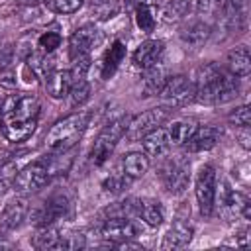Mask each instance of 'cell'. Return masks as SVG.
<instances>
[{"instance_id": "1", "label": "cell", "mask_w": 251, "mask_h": 251, "mask_svg": "<svg viewBox=\"0 0 251 251\" xmlns=\"http://www.w3.org/2000/svg\"><path fill=\"white\" fill-rule=\"evenodd\" d=\"M194 84V100L200 104L216 106L226 104L239 96V82L229 71L222 69L216 63H206L196 71Z\"/></svg>"}, {"instance_id": "2", "label": "cell", "mask_w": 251, "mask_h": 251, "mask_svg": "<svg viewBox=\"0 0 251 251\" xmlns=\"http://www.w3.org/2000/svg\"><path fill=\"white\" fill-rule=\"evenodd\" d=\"M88 126V114L78 112L71 114L51 126V129L45 135V145L51 153H65L71 147L76 145V141L82 137L84 129Z\"/></svg>"}, {"instance_id": "3", "label": "cell", "mask_w": 251, "mask_h": 251, "mask_svg": "<svg viewBox=\"0 0 251 251\" xmlns=\"http://www.w3.org/2000/svg\"><path fill=\"white\" fill-rule=\"evenodd\" d=\"M127 122H129L127 118H118V120H114V122H110L108 126L102 127V131L98 133V137H96V141L90 149V163L94 167H100L110 159L118 141L126 135Z\"/></svg>"}, {"instance_id": "4", "label": "cell", "mask_w": 251, "mask_h": 251, "mask_svg": "<svg viewBox=\"0 0 251 251\" xmlns=\"http://www.w3.org/2000/svg\"><path fill=\"white\" fill-rule=\"evenodd\" d=\"M2 124L37 122L39 104L31 94H12L2 106Z\"/></svg>"}, {"instance_id": "5", "label": "cell", "mask_w": 251, "mask_h": 251, "mask_svg": "<svg viewBox=\"0 0 251 251\" xmlns=\"http://www.w3.org/2000/svg\"><path fill=\"white\" fill-rule=\"evenodd\" d=\"M188 169H190L188 159H184L180 155H173L171 159L165 161V165L161 167L159 178L169 194L178 196L188 188V180H190Z\"/></svg>"}, {"instance_id": "6", "label": "cell", "mask_w": 251, "mask_h": 251, "mask_svg": "<svg viewBox=\"0 0 251 251\" xmlns=\"http://www.w3.org/2000/svg\"><path fill=\"white\" fill-rule=\"evenodd\" d=\"M216 169L212 165H204L200 167L196 180H194V194L198 200V208L202 216H212L214 212V204H216Z\"/></svg>"}, {"instance_id": "7", "label": "cell", "mask_w": 251, "mask_h": 251, "mask_svg": "<svg viewBox=\"0 0 251 251\" xmlns=\"http://www.w3.org/2000/svg\"><path fill=\"white\" fill-rule=\"evenodd\" d=\"M159 96H161V100H163L165 106H169V108H180V106H186V104H190L194 100V84L184 75L169 76L167 82L163 84Z\"/></svg>"}, {"instance_id": "8", "label": "cell", "mask_w": 251, "mask_h": 251, "mask_svg": "<svg viewBox=\"0 0 251 251\" xmlns=\"http://www.w3.org/2000/svg\"><path fill=\"white\" fill-rule=\"evenodd\" d=\"M49 180V167L43 161H33L29 165H25L14 178L12 186L16 192L20 194H27V192H35L41 186H45Z\"/></svg>"}, {"instance_id": "9", "label": "cell", "mask_w": 251, "mask_h": 251, "mask_svg": "<svg viewBox=\"0 0 251 251\" xmlns=\"http://www.w3.org/2000/svg\"><path fill=\"white\" fill-rule=\"evenodd\" d=\"M167 110L165 108H151L147 112H141L139 116L131 118L127 122V129H126V137L131 141L141 139L145 133H149L151 129L159 127L165 120H167Z\"/></svg>"}, {"instance_id": "10", "label": "cell", "mask_w": 251, "mask_h": 251, "mask_svg": "<svg viewBox=\"0 0 251 251\" xmlns=\"http://www.w3.org/2000/svg\"><path fill=\"white\" fill-rule=\"evenodd\" d=\"M100 235L110 239V243L114 241H126V239H133L141 233V227L131 220V218H106L104 224L100 226Z\"/></svg>"}, {"instance_id": "11", "label": "cell", "mask_w": 251, "mask_h": 251, "mask_svg": "<svg viewBox=\"0 0 251 251\" xmlns=\"http://www.w3.org/2000/svg\"><path fill=\"white\" fill-rule=\"evenodd\" d=\"M220 208L231 216H241L245 220L251 218L249 198L237 190H233L226 180L220 182Z\"/></svg>"}, {"instance_id": "12", "label": "cell", "mask_w": 251, "mask_h": 251, "mask_svg": "<svg viewBox=\"0 0 251 251\" xmlns=\"http://www.w3.org/2000/svg\"><path fill=\"white\" fill-rule=\"evenodd\" d=\"M100 41V33L94 25H82L78 29L73 31V35L69 37V55L73 57H80V55H90L92 47Z\"/></svg>"}, {"instance_id": "13", "label": "cell", "mask_w": 251, "mask_h": 251, "mask_svg": "<svg viewBox=\"0 0 251 251\" xmlns=\"http://www.w3.org/2000/svg\"><path fill=\"white\" fill-rule=\"evenodd\" d=\"M69 208H71V204H69V198L65 194H53V196H49L45 200L43 208L37 214L39 226H51V224L63 220L69 214Z\"/></svg>"}, {"instance_id": "14", "label": "cell", "mask_w": 251, "mask_h": 251, "mask_svg": "<svg viewBox=\"0 0 251 251\" xmlns=\"http://www.w3.org/2000/svg\"><path fill=\"white\" fill-rule=\"evenodd\" d=\"M222 22L231 31H241L247 24V0H224Z\"/></svg>"}, {"instance_id": "15", "label": "cell", "mask_w": 251, "mask_h": 251, "mask_svg": "<svg viewBox=\"0 0 251 251\" xmlns=\"http://www.w3.org/2000/svg\"><path fill=\"white\" fill-rule=\"evenodd\" d=\"M192 233H194V229H192V226L186 220H176V222H173V226L163 235L161 249H165V251H169V249H182V247H186L190 243Z\"/></svg>"}, {"instance_id": "16", "label": "cell", "mask_w": 251, "mask_h": 251, "mask_svg": "<svg viewBox=\"0 0 251 251\" xmlns=\"http://www.w3.org/2000/svg\"><path fill=\"white\" fill-rule=\"evenodd\" d=\"M180 39L184 45L188 47H200L208 41V37L212 35V25L206 20H190L188 24H184L178 31Z\"/></svg>"}, {"instance_id": "17", "label": "cell", "mask_w": 251, "mask_h": 251, "mask_svg": "<svg viewBox=\"0 0 251 251\" xmlns=\"http://www.w3.org/2000/svg\"><path fill=\"white\" fill-rule=\"evenodd\" d=\"M73 84V71L69 69H51L45 75V90L51 98H65Z\"/></svg>"}, {"instance_id": "18", "label": "cell", "mask_w": 251, "mask_h": 251, "mask_svg": "<svg viewBox=\"0 0 251 251\" xmlns=\"http://www.w3.org/2000/svg\"><path fill=\"white\" fill-rule=\"evenodd\" d=\"M165 51V43L161 39H147L143 43H139V47L133 53V65L137 69H147L155 63H159L161 55Z\"/></svg>"}, {"instance_id": "19", "label": "cell", "mask_w": 251, "mask_h": 251, "mask_svg": "<svg viewBox=\"0 0 251 251\" xmlns=\"http://www.w3.org/2000/svg\"><path fill=\"white\" fill-rule=\"evenodd\" d=\"M218 139H220V129L216 126H198L184 147L188 153H200L212 149L218 143Z\"/></svg>"}, {"instance_id": "20", "label": "cell", "mask_w": 251, "mask_h": 251, "mask_svg": "<svg viewBox=\"0 0 251 251\" xmlns=\"http://www.w3.org/2000/svg\"><path fill=\"white\" fill-rule=\"evenodd\" d=\"M141 145H143V153L147 157H161L165 153H169L171 149V141L167 135L165 127H155L149 133H145L141 137Z\"/></svg>"}, {"instance_id": "21", "label": "cell", "mask_w": 251, "mask_h": 251, "mask_svg": "<svg viewBox=\"0 0 251 251\" xmlns=\"http://www.w3.org/2000/svg\"><path fill=\"white\" fill-rule=\"evenodd\" d=\"M25 214H27V200L22 196H16V198L8 200V204L4 206V210L0 214V224L4 229H14L24 222Z\"/></svg>"}, {"instance_id": "22", "label": "cell", "mask_w": 251, "mask_h": 251, "mask_svg": "<svg viewBox=\"0 0 251 251\" xmlns=\"http://www.w3.org/2000/svg\"><path fill=\"white\" fill-rule=\"evenodd\" d=\"M149 227H159L165 220V208L159 200L153 198H137V216Z\"/></svg>"}, {"instance_id": "23", "label": "cell", "mask_w": 251, "mask_h": 251, "mask_svg": "<svg viewBox=\"0 0 251 251\" xmlns=\"http://www.w3.org/2000/svg\"><path fill=\"white\" fill-rule=\"evenodd\" d=\"M227 71L237 76V78H245L251 73V55H249V47L247 45H239L235 49H231L227 53Z\"/></svg>"}, {"instance_id": "24", "label": "cell", "mask_w": 251, "mask_h": 251, "mask_svg": "<svg viewBox=\"0 0 251 251\" xmlns=\"http://www.w3.org/2000/svg\"><path fill=\"white\" fill-rule=\"evenodd\" d=\"M198 122L192 118H182V120H175L169 127H167V135L169 141L173 145H186V141L192 137V133L196 131Z\"/></svg>"}, {"instance_id": "25", "label": "cell", "mask_w": 251, "mask_h": 251, "mask_svg": "<svg viewBox=\"0 0 251 251\" xmlns=\"http://www.w3.org/2000/svg\"><path fill=\"white\" fill-rule=\"evenodd\" d=\"M149 171V157L141 151H133V153H127L122 161V173L135 180V178H141L145 173Z\"/></svg>"}, {"instance_id": "26", "label": "cell", "mask_w": 251, "mask_h": 251, "mask_svg": "<svg viewBox=\"0 0 251 251\" xmlns=\"http://www.w3.org/2000/svg\"><path fill=\"white\" fill-rule=\"evenodd\" d=\"M124 57H126V45L120 39H116L110 45V49L106 51L104 59H102V78H110L118 71V67L124 61Z\"/></svg>"}, {"instance_id": "27", "label": "cell", "mask_w": 251, "mask_h": 251, "mask_svg": "<svg viewBox=\"0 0 251 251\" xmlns=\"http://www.w3.org/2000/svg\"><path fill=\"white\" fill-rule=\"evenodd\" d=\"M167 71L165 67H161L159 63L151 65L145 69V78H143V90H145V96H153V94H159L163 84L167 82Z\"/></svg>"}, {"instance_id": "28", "label": "cell", "mask_w": 251, "mask_h": 251, "mask_svg": "<svg viewBox=\"0 0 251 251\" xmlns=\"http://www.w3.org/2000/svg\"><path fill=\"white\" fill-rule=\"evenodd\" d=\"M33 247L37 249H59L61 247V229L51 226H41L33 237Z\"/></svg>"}, {"instance_id": "29", "label": "cell", "mask_w": 251, "mask_h": 251, "mask_svg": "<svg viewBox=\"0 0 251 251\" xmlns=\"http://www.w3.org/2000/svg\"><path fill=\"white\" fill-rule=\"evenodd\" d=\"M37 122H22V124H2V133L8 141H14V143H20V141H25L33 129H35Z\"/></svg>"}, {"instance_id": "30", "label": "cell", "mask_w": 251, "mask_h": 251, "mask_svg": "<svg viewBox=\"0 0 251 251\" xmlns=\"http://www.w3.org/2000/svg\"><path fill=\"white\" fill-rule=\"evenodd\" d=\"M69 100L71 106H82L88 98H90V84L84 76H73V84L69 90Z\"/></svg>"}, {"instance_id": "31", "label": "cell", "mask_w": 251, "mask_h": 251, "mask_svg": "<svg viewBox=\"0 0 251 251\" xmlns=\"http://www.w3.org/2000/svg\"><path fill=\"white\" fill-rule=\"evenodd\" d=\"M190 14V0H169L163 4V16L167 22H178Z\"/></svg>"}, {"instance_id": "32", "label": "cell", "mask_w": 251, "mask_h": 251, "mask_svg": "<svg viewBox=\"0 0 251 251\" xmlns=\"http://www.w3.org/2000/svg\"><path fill=\"white\" fill-rule=\"evenodd\" d=\"M135 24L141 31L145 33H151L155 29V24H157V18H155V10L149 8V6H143V4H137L135 6Z\"/></svg>"}, {"instance_id": "33", "label": "cell", "mask_w": 251, "mask_h": 251, "mask_svg": "<svg viewBox=\"0 0 251 251\" xmlns=\"http://www.w3.org/2000/svg\"><path fill=\"white\" fill-rule=\"evenodd\" d=\"M120 12V0H92V14L98 20H108Z\"/></svg>"}, {"instance_id": "34", "label": "cell", "mask_w": 251, "mask_h": 251, "mask_svg": "<svg viewBox=\"0 0 251 251\" xmlns=\"http://www.w3.org/2000/svg\"><path fill=\"white\" fill-rule=\"evenodd\" d=\"M61 35L57 33V31H45V33H41L39 35V39H37V47L41 49V53H45V55H51L59 45H61Z\"/></svg>"}, {"instance_id": "35", "label": "cell", "mask_w": 251, "mask_h": 251, "mask_svg": "<svg viewBox=\"0 0 251 251\" xmlns=\"http://www.w3.org/2000/svg\"><path fill=\"white\" fill-rule=\"evenodd\" d=\"M47 4L57 14H75L82 8L84 0H49Z\"/></svg>"}, {"instance_id": "36", "label": "cell", "mask_w": 251, "mask_h": 251, "mask_svg": "<svg viewBox=\"0 0 251 251\" xmlns=\"http://www.w3.org/2000/svg\"><path fill=\"white\" fill-rule=\"evenodd\" d=\"M129 180H131V178H127L124 173H114V175H110V176L102 182V186H104V190H108V192H112V194H118V192H122V190L129 184Z\"/></svg>"}, {"instance_id": "37", "label": "cell", "mask_w": 251, "mask_h": 251, "mask_svg": "<svg viewBox=\"0 0 251 251\" xmlns=\"http://www.w3.org/2000/svg\"><path fill=\"white\" fill-rule=\"evenodd\" d=\"M222 4H224V0H198L196 10H198V14L202 16V20H204V18H214V16L220 14Z\"/></svg>"}, {"instance_id": "38", "label": "cell", "mask_w": 251, "mask_h": 251, "mask_svg": "<svg viewBox=\"0 0 251 251\" xmlns=\"http://www.w3.org/2000/svg\"><path fill=\"white\" fill-rule=\"evenodd\" d=\"M229 122L235 124L237 127H249V124H251L249 106H239V108H235V112L229 114Z\"/></svg>"}, {"instance_id": "39", "label": "cell", "mask_w": 251, "mask_h": 251, "mask_svg": "<svg viewBox=\"0 0 251 251\" xmlns=\"http://www.w3.org/2000/svg\"><path fill=\"white\" fill-rule=\"evenodd\" d=\"M84 247V235L80 233H61V247L59 249H78Z\"/></svg>"}, {"instance_id": "40", "label": "cell", "mask_w": 251, "mask_h": 251, "mask_svg": "<svg viewBox=\"0 0 251 251\" xmlns=\"http://www.w3.org/2000/svg\"><path fill=\"white\" fill-rule=\"evenodd\" d=\"M135 2V6L137 4H143V6H149V8H153V10H159V8H163V4H165V0H133Z\"/></svg>"}, {"instance_id": "41", "label": "cell", "mask_w": 251, "mask_h": 251, "mask_svg": "<svg viewBox=\"0 0 251 251\" xmlns=\"http://www.w3.org/2000/svg\"><path fill=\"white\" fill-rule=\"evenodd\" d=\"M20 4H24V6H35V4H39V2H45V0H18Z\"/></svg>"}, {"instance_id": "42", "label": "cell", "mask_w": 251, "mask_h": 251, "mask_svg": "<svg viewBox=\"0 0 251 251\" xmlns=\"http://www.w3.org/2000/svg\"><path fill=\"white\" fill-rule=\"evenodd\" d=\"M4 190H6V182H4V180H0V196L4 194Z\"/></svg>"}]
</instances>
